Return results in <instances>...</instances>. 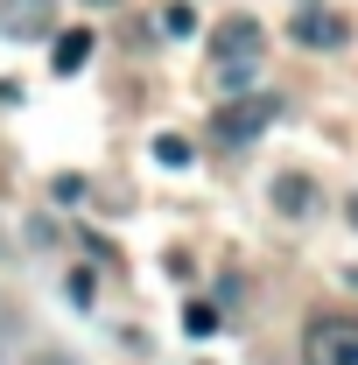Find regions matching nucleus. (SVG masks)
I'll return each mask as SVG.
<instances>
[{
	"mask_svg": "<svg viewBox=\"0 0 358 365\" xmlns=\"http://www.w3.org/2000/svg\"><path fill=\"white\" fill-rule=\"evenodd\" d=\"M91 49H98V36H91V29H63V36H56V49H49V63H56V78H71V71H85V63H91Z\"/></svg>",
	"mask_w": 358,
	"mask_h": 365,
	"instance_id": "423d86ee",
	"label": "nucleus"
},
{
	"mask_svg": "<svg viewBox=\"0 0 358 365\" xmlns=\"http://www.w3.org/2000/svg\"><path fill=\"white\" fill-rule=\"evenodd\" d=\"M85 7H113V0H85Z\"/></svg>",
	"mask_w": 358,
	"mask_h": 365,
	"instance_id": "f8f14e48",
	"label": "nucleus"
},
{
	"mask_svg": "<svg viewBox=\"0 0 358 365\" xmlns=\"http://www.w3.org/2000/svg\"><path fill=\"white\" fill-rule=\"evenodd\" d=\"M260 56H267V29L253 21V14H225L218 29H211V63H218V85L239 91L253 71H260Z\"/></svg>",
	"mask_w": 358,
	"mask_h": 365,
	"instance_id": "f257e3e1",
	"label": "nucleus"
},
{
	"mask_svg": "<svg viewBox=\"0 0 358 365\" xmlns=\"http://www.w3.org/2000/svg\"><path fill=\"white\" fill-rule=\"evenodd\" d=\"M56 21V0H0V36L29 43V36H49Z\"/></svg>",
	"mask_w": 358,
	"mask_h": 365,
	"instance_id": "39448f33",
	"label": "nucleus"
},
{
	"mask_svg": "<svg viewBox=\"0 0 358 365\" xmlns=\"http://www.w3.org/2000/svg\"><path fill=\"white\" fill-rule=\"evenodd\" d=\"M267 127H274V98H260V91H246V98H232V106L211 113V140H225V148H246Z\"/></svg>",
	"mask_w": 358,
	"mask_h": 365,
	"instance_id": "f03ea898",
	"label": "nucleus"
},
{
	"mask_svg": "<svg viewBox=\"0 0 358 365\" xmlns=\"http://www.w3.org/2000/svg\"><path fill=\"white\" fill-rule=\"evenodd\" d=\"M162 29H169V36H190V29H197V14H190V7H169V14H162Z\"/></svg>",
	"mask_w": 358,
	"mask_h": 365,
	"instance_id": "9d476101",
	"label": "nucleus"
},
{
	"mask_svg": "<svg viewBox=\"0 0 358 365\" xmlns=\"http://www.w3.org/2000/svg\"><path fill=\"white\" fill-rule=\"evenodd\" d=\"M288 36H295L302 49H344V43H352V21H344V14H330V7H295Z\"/></svg>",
	"mask_w": 358,
	"mask_h": 365,
	"instance_id": "20e7f679",
	"label": "nucleus"
},
{
	"mask_svg": "<svg viewBox=\"0 0 358 365\" xmlns=\"http://www.w3.org/2000/svg\"><path fill=\"white\" fill-rule=\"evenodd\" d=\"M183 330H190V337H211V330H218V309H211V302H190V309H183Z\"/></svg>",
	"mask_w": 358,
	"mask_h": 365,
	"instance_id": "6e6552de",
	"label": "nucleus"
},
{
	"mask_svg": "<svg viewBox=\"0 0 358 365\" xmlns=\"http://www.w3.org/2000/svg\"><path fill=\"white\" fill-rule=\"evenodd\" d=\"M91 295H98V281H91L85 267H78V274H71V302H91Z\"/></svg>",
	"mask_w": 358,
	"mask_h": 365,
	"instance_id": "9b49d317",
	"label": "nucleus"
},
{
	"mask_svg": "<svg viewBox=\"0 0 358 365\" xmlns=\"http://www.w3.org/2000/svg\"><path fill=\"white\" fill-rule=\"evenodd\" d=\"M352 225H358V197H352Z\"/></svg>",
	"mask_w": 358,
	"mask_h": 365,
	"instance_id": "ddd939ff",
	"label": "nucleus"
},
{
	"mask_svg": "<svg viewBox=\"0 0 358 365\" xmlns=\"http://www.w3.org/2000/svg\"><path fill=\"white\" fill-rule=\"evenodd\" d=\"M274 204H281L288 218H302V211L316 204V182H310V176H295V169H288V176H274Z\"/></svg>",
	"mask_w": 358,
	"mask_h": 365,
	"instance_id": "0eeeda50",
	"label": "nucleus"
},
{
	"mask_svg": "<svg viewBox=\"0 0 358 365\" xmlns=\"http://www.w3.org/2000/svg\"><path fill=\"white\" fill-rule=\"evenodd\" d=\"M302 359L310 365H358V317H316L302 330Z\"/></svg>",
	"mask_w": 358,
	"mask_h": 365,
	"instance_id": "7ed1b4c3",
	"label": "nucleus"
},
{
	"mask_svg": "<svg viewBox=\"0 0 358 365\" xmlns=\"http://www.w3.org/2000/svg\"><path fill=\"white\" fill-rule=\"evenodd\" d=\"M155 155H162L169 169H183V162H190V140H183V134H162V140H155Z\"/></svg>",
	"mask_w": 358,
	"mask_h": 365,
	"instance_id": "1a4fd4ad",
	"label": "nucleus"
}]
</instances>
